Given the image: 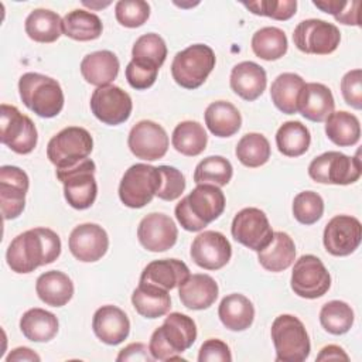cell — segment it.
<instances>
[{
	"label": "cell",
	"instance_id": "cell-1",
	"mask_svg": "<svg viewBox=\"0 0 362 362\" xmlns=\"http://www.w3.org/2000/svg\"><path fill=\"white\" fill-rule=\"evenodd\" d=\"M61 255V239L48 228H34L17 235L7 247L6 260L16 273H31Z\"/></svg>",
	"mask_w": 362,
	"mask_h": 362
},
{
	"label": "cell",
	"instance_id": "cell-2",
	"mask_svg": "<svg viewBox=\"0 0 362 362\" xmlns=\"http://www.w3.org/2000/svg\"><path fill=\"white\" fill-rule=\"evenodd\" d=\"M225 195L214 184L197 187L175 205V218L188 232H199L218 219L225 209Z\"/></svg>",
	"mask_w": 362,
	"mask_h": 362
},
{
	"label": "cell",
	"instance_id": "cell-3",
	"mask_svg": "<svg viewBox=\"0 0 362 362\" xmlns=\"http://www.w3.org/2000/svg\"><path fill=\"white\" fill-rule=\"evenodd\" d=\"M195 339L197 325L194 320L181 313H171L163 325L151 334L148 349L156 361H185L180 355L191 348Z\"/></svg>",
	"mask_w": 362,
	"mask_h": 362
},
{
	"label": "cell",
	"instance_id": "cell-4",
	"mask_svg": "<svg viewBox=\"0 0 362 362\" xmlns=\"http://www.w3.org/2000/svg\"><path fill=\"white\" fill-rule=\"evenodd\" d=\"M18 92L23 103L40 117H55L64 107L61 85L47 75L23 74L18 81Z\"/></svg>",
	"mask_w": 362,
	"mask_h": 362
},
{
	"label": "cell",
	"instance_id": "cell-5",
	"mask_svg": "<svg viewBox=\"0 0 362 362\" xmlns=\"http://www.w3.org/2000/svg\"><path fill=\"white\" fill-rule=\"evenodd\" d=\"M272 339L277 362H303L311 351L310 338L304 324L291 314L276 317L272 324Z\"/></svg>",
	"mask_w": 362,
	"mask_h": 362
},
{
	"label": "cell",
	"instance_id": "cell-6",
	"mask_svg": "<svg viewBox=\"0 0 362 362\" xmlns=\"http://www.w3.org/2000/svg\"><path fill=\"white\" fill-rule=\"evenodd\" d=\"M215 54L205 44H194L175 54L171 64L173 79L185 89L199 88L215 68Z\"/></svg>",
	"mask_w": 362,
	"mask_h": 362
},
{
	"label": "cell",
	"instance_id": "cell-7",
	"mask_svg": "<svg viewBox=\"0 0 362 362\" xmlns=\"http://www.w3.org/2000/svg\"><path fill=\"white\" fill-rule=\"evenodd\" d=\"M160 185L161 173L158 167L137 163L124 171L119 184V198L129 208H143L151 202Z\"/></svg>",
	"mask_w": 362,
	"mask_h": 362
},
{
	"label": "cell",
	"instance_id": "cell-8",
	"mask_svg": "<svg viewBox=\"0 0 362 362\" xmlns=\"http://www.w3.org/2000/svg\"><path fill=\"white\" fill-rule=\"evenodd\" d=\"M93 148L90 133L78 126H69L58 132L47 146V157L57 167L69 168L88 158Z\"/></svg>",
	"mask_w": 362,
	"mask_h": 362
},
{
	"label": "cell",
	"instance_id": "cell-9",
	"mask_svg": "<svg viewBox=\"0 0 362 362\" xmlns=\"http://www.w3.org/2000/svg\"><path fill=\"white\" fill-rule=\"evenodd\" d=\"M96 165L90 158H85L74 167L57 170V178L64 184V197L75 209H88L98 195L95 180Z\"/></svg>",
	"mask_w": 362,
	"mask_h": 362
},
{
	"label": "cell",
	"instance_id": "cell-10",
	"mask_svg": "<svg viewBox=\"0 0 362 362\" xmlns=\"http://www.w3.org/2000/svg\"><path fill=\"white\" fill-rule=\"evenodd\" d=\"M361 160L339 151H327L315 157L308 165V175L320 184L349 185L361 178Z\"/></svg>",
	"mask_w": 362,
	"mask_h": 362
},
{
	"label": "cell",
	"instance_id": "cell-11",
	"mask_svg": "<svg viewBox=\"0 0 362 362\" xmlns=\"http://www.w3.org/2000/svg\"><path fill=\"white\" fill-rule=\"evenodd\" d=\"M37 129L33 120L16 106H0V140L17 154H28L37 146Z\"/></svg>",
	"mask_w": 362,
	"mask_h": 362
},
{
	"label": "cell",
	"instance_id": "cell-12",
	"mask_svg": "<svg viewBox=\"0 0 362 362\" xmlns=\"http://www.w3.org/2000/svg\"><path fill=\"white\" fill-rule=\"evenodd\" d=\"M293 41L301 52L328 55L338 48L341 33L332 23L320 18H308L297 24L293 33Z\"/></svg>",
	"mask_w": 362,
	"mask_h": 362
},
{
	"label": "cell",
	"instance_id": "cell-13",
	"mask_svg": "<svg viewBox=\"0 0 362 362\" xmlns=\"http://www.w3.org/2000/svg\"><path fill=\"white\" fill-rule=\"evenodd\" d=\"M290 286L298 297L314 300L322 297L329 290L331 276L317 256L303 255L294 263Z\"/></svg>",
	"mask_w": 362,
	"mask_h": 362
},
{
	"label": "cell",
	"instance_id": "cell-14",
	"mask_svg": "<svg viewBox=\"0 0 362 362\" xmlns=\"http://www.w3.org/2000/svg\"><path fill=\"white\" fill-rule=\"evenodd\" d=\"M230 233L240 245L260 252L273 239V229L269 223L266 214L259 208H243L239 211L230 226Z\"/></svg>",
	"mask_w": 362,
	"mask_h": 362
},
{
	"label": "cell",
	"instance_id": "cell-15",
	"mask_svg": "<svg viewBox=\"0 0 362 362\" xmlns=\"http://www.w3.org/2000/svg\"><path fill=\"white\" fill-rule=\"evenodd\" d=\"M89 103L95 117L109 126L124 123L130 117L133 109L130 95L115 85L96 88Z\"/></svg>",
	"mask_w": 362,
	"mask_h": 362
},
{
	"label": "cell",
	"instance_id": "cell-16",
	"mask_svg": "<svg viewBox=\"0 0 362 362\" xmlns=\"http://www.w3.org/2000/svg\"><path fill=\"white\" fill-rule=\"evenodd\" d=\"M362 239V225L351 215H337L328 221L322 242L325 250L332 256H348L354 253Z\"/></svg>",
	"mask_w": 362,
	"mask_h": 362
},
{
	"label": "cell",
	"instance_id": "cell-17",
	"mask_svg": "<svg viewBox=\"0 0 362 362\" xmlns=\"http://www.w3.org/2000/svg\"><path fill=\"white\" fill-rule=\"evenodd\" d=\"M130 151L141 160L154 161L163 158L168 150V136L163 126L153 120L136 123L127 137Z\"/></svg>",
	"mask_w": 362,
	"mask_h": 362
},
{
	"label": "cell",
	"instance_id": "cell-18",
	"mask_svg": "<svg viewBox=\"0 0 362 362\" xmlns=\"http://www.w3.org/2000/svg\"><path fill=\"white\" fill-rule=\"evenodd\" d=\"M28 175L16 165L0 168V206L4 221L18 218L25 206L28 191Z\"/></svg>",
	"mask_w": 362,
	"mask_h": 362
},
{
	"label": "cell",
	"instance_id": "cell-19",
	"mask_svg": "<svg viewBox=\"0 0 362 362\" xmlns=\"http://www.w3.org/2000/svg\"><path fill=\"white\" fill-rule=\"evenodd\" d=\"M189 255L197 266L205 270H219L230 260L232 246L223 233L204 230L192 240Z\"/></svg>",
	"mask_w": 362,
	"mask_h": 362
},
{
	"label": "cell",
	"instance_id": "cell-20",
	"mask_svg": "<svg viewBox=\"0 0 362 362\" xmlns=\"http://www.w3.org/2000/svg\"><path fill=\"white\" fill-rule=\"evenodd\" d=\"M137 238L144 249L150 252H165L175 245L178 230L168 215L153 212L140 221Z\"/></svg>",
	"mask_w": 362,
	"mask_h": 362
},
{
	"label": "cell",
	"instance_id": "cell-21",
	"mask_svg": "<svg viewBox=\"0 0 362 362\" xmlns=\"http://www.w3.org/2000/svg\"><path fill=\"white\" fill-rule=\"evenodd\" d=\"M69 250L75 259L85 263L98 262L109 247L106 230L98 223H82L74 228L69 235Z\"/></svg>",
	"mask_w": 362,
	"mask_h": 362
},
{
	"label": "cell",
	"instance_id": "cell-22",
	"mask_svg": "<svg viewBox=\"0 0 362 362\" xmlns=\"http://www.w3.org/2000/svg\"><path fill=\"white\" fill-rule=\"evenodd\" d=\"M92 329L103 344L119 345L129 337L130 321L119 307L102 305L93 314Z\"/></svg>",
	"mask_w": 362,
	"mask_h": 362
},
{
	"label": "cell",
	"instance_id": "cell-23",
	"mask_svg": "<svg viewBox=\"0 0 362 362\" xmlns=\"http://www.w3.org/2000/svg\"><path fill=\"white\" fill-rule=\"evenodd\" d=\"M232 90L247 102L256 100L266 89L267 76L263 66L253 61L236 64L230 72Z\"/></svg>",
	"mask_w": 362,
	"mask_h": 362
},
{
	"label": "cell",
	"instance_id": "cell-24",
	"mask_svg": "<svg viewBox=\"0 0 362 362\" xmlns=\"http://www.w3.org/2000/svg\"><path fill=\"white\" fill-rule=\"evenodd\" d=\"M189 276V269L182 260L160 259L150 262L143 269L140 281L157 286L164 290H173L181 286Z\"/></svg>",
	"mask_w": 362,
	"mask_h": 362
},
{
	"label": "cell",
	"instance_id": "cell-25",
	"mask_svg": "<svg viewBox=\"0 0 362 362\" xmlns=\"http://www.w3.org/2000/svg\"><path fill=\"white\" fill-rule=\"evenodd\" d=\"M298 112L311 122H324L335 107L332 92L328 86L310 82L305 83L298 98Z\"/></svg>",
	"mask_w": 362,
	"mask_h": 362
},
{
	"label": "cell",
	"instance_id": "cell-26",
	"mask_svg": "<svg viewBox=\"0 0 362 362\" xmlns=\"http://www.w3.org/2000/svg\"><path fill=\"white\" fill-rule=\"evenodd\" d=\"M218 284L209 274H192L181 286L178 296L181 303L189 310H206L218 298Z\"/></svg>",
	"mask_w": 362,
	"mask_h": 362
},
{
	"label": "cell",
	"instance_id": "cell-27",
	"mask_svg": "<svg viewBox=\"0 0 362 362\" xmlns=\"http://www.w3.org/2000/svg\"><path fill=\"white\" fill-rule=\"evenodd\" d=\"M119 59L107 49L95 51L83 57L81 62V74L83 79L98 88L110 85L119 74Z\"/></svg>",
	"mask_w": 362,
	"mask_h": 362
},
{
	"label": "cell",
	"instance_id": "cell-28",
	"mask_svg": "<svg viewBox=\"0 0 362 362\" xmlns=\"http://www.w3.org/2000/svg\"><path fill=\"white\" fill-rule=\"evenodd\" d=\"M35 291L40 300L47 305L62 307L74 296V283L65 273L49 270L38 276Z\"/></svg>",
	"mask_w": 362,
	"mask_h": 362
},
{
	"label": "cell",
	"instance_id": "cell-29",
	"mask_svg": "<svg viewBox=\"0 0 362 362\" xmlns=\"http://www.w3.org/2000/svg\"><path fill=\"white\" fill-rule=\"evenodd\" d=\"M218 315L225 328L230 331H245L255 320V307L243 294H229L222 298Z\"/></svg>",
	"mask_w": 362,
	"mask_h": 362
},
{
	"label": "cell",
	"instance_id": "cell-30",
	"mask_svg": "<svg viewBox=\"0 0 362 362\" xmlns=\"http://www.w3.org/2000/svg\"><path fill=\"white\" fill-rule=\"evenodd\" d=\"M296 259V245L286 232H274L272 242L260 252L257 260L263 269L279 273L288 269Z\"/></svg>",
	"mask_w": 362,
	"mask_h": 362
},
{
	"label": "cell",
	"instance_id": "cell-31",
	"mask_svg": "<svg viewBox=\"0 0 362 362\" xmlns=\"http://www.w3.org/2000/svg\"><path fill=\"white\" fill-rule=\"evenodd\" d=\"M132 304L140 315L158 318L170 311L171 297L168 290L140 281L132 294Z\"/></svg>",
	"mask_w": 362,
	"mask_h": 362
},
{
	"label": "cell",
	"instance_id": "cell-32",
	"mask_svg": "<svg viewBox=\"0 0 362 362\" xmlns=\"http://www.w3.org/2000/svg\"><path fill=\"white\" fill-rule=\"evenodd\" d=\"M208 130L216 137H230L242 126V116L235 105L226 100H216L208 105L204 113Z\"/></svg>",
	"mask_w": 362,
	"mask_h": 362
},
{
	"label": "cell",
	"instance_id": "cell-33",
	"mask_svg": "<svg viewBox=\"0 0 362 362\" xmlns=\"http://www.w3.org/2000/svg\"><path fill=\"white\" fill-rule=\"evenodd\" d=\"M304 79L293 72L280 74L273 82L270 88V96L274 106L286 113L294 115L298 112V98L304 88Z\"/></svg>",
	"mask_w": 362,
	"mask_h": 362
},
{
	"label": "cell",
	"instance_id": "cell-34",
	"mask_svg": "<svg viewBox=\"0 0 362 362\" xmlns=\"http://www.w3.org/2000/svg\"><path fill=\"white\" fill-rule=\"evenodd\" d=\"M58 318L55 314L42 310L31 308L25 311L20 320L23 335L33 342H48L58 332Z\"/></svg>",
	"mask_w": 362,
	"mask_h": 362
},
{
	"label": "cell",
	"instance_id": "cell-35",
	"mask_svg": "<svg viewBox=\"0 0 362 362\" xmlns=\"http://www.w3.org/2000/svg\"><path fill=\"white\" fill-rule=\"evenodd\" d=\"M27 35L37 42H54L62 34V18L51 10H33L24 24Z\"/></svg>",
	"mask_w": 362,
	"mask_h": 362
},
{
	"label": "cell",
	"instance_id": "cell-36",
	"mask_svg": "<svg viewBox=\"0 0 362 362\" xmlns=\"http://www.w3.org/2000/svg\"><path fill=\"white\" fill-rule=\"evenodd\" d=\"M103 24L100 18L86 10L76 8L62 18V33L75 41H92L100 37Z\"/></svg>",
	"mask_w": 362,
	"mask_h": 362
},
{
	"label": "cell",
	"instance_id": "cell-37",
	"mask_svg": "<svg viewBox=\"0 0 362 362\" xmlns=\"http://www.w3.org/2000/svg\"><path fill=\"white\" fill-rule=\"evenodd\" d=\"M325 134L339 147L354 146L361 137L359 120L355 115L345 110L332 112L325 119Z\"/></svg>",
	"mask_w": 362,
	"mask_h": 362
},
{
	"label": "cell",
	"instance_id": "cell-38",
	"mask_svg": "<svg viewBox=\"0 0 362 362\" xmlns=\"http://www.w3.org/2000/svg\"><path fill=\"white\" fill-rule=\"evenodd\" d=\"M311 143L310 130L298 120L284 122L276 133L279 151L287 157L303 156Z\"/></svg>",
	"mask_w": 362,
	"mask_h": 362
},
{
	"label": "cell",
	"instance_id": "cell-39",
	"mask_svg": "<svg viewBox=\"0 0 362 362\" xmlns=\"http://www.w3.org/2000/svg\"><path fill=\"white\" fill-rule=\"evenodd\" d=\"M171 143L178 153L188 157H195L205 150L208 136L202 124L194 120H185L175 126Z\"/></svg>",
	"mask_w": 362,
	"mask_h": 362
},
{
	"label": "cell",
	"instance_id": "cell-40",
	"mask_svg": "<svg viewBox=\"0 0 362 362\" xmlns=\"http://www.w3.org/2000/svg\"><path fill=\"white\" fill-rule=\"evenodd\" d=\"M287 37L277 27H263L252 37V49L264 61L280 59L287 52Z\"/></svg>",
	"mask_w": 362,
	"mask_h": 362
},
{
	"label": "cell",
	"instance_id": "cell-41",
	"mask_svg": "<svg viewBox=\"0 0 362 362\" xmlns=\"http://www.w3.org/2000/svg\"><path fill=\"white\" fill-rule=\"evenodd\" d=\"M236 158L249 168L266 164L270 158V143L260 133H246L236 144Z\"/></svg>",
	"mask_w": 362,
	"mask_h": 362
},
{
	"label": "cell",
	"instance_id": "cell-42",
	"mask_svg": "<svg viewBox=\"0 0 362 362\" xmlns=\"http://www.w3.org/2000/svg\"><path fill=\"white\" fill-rule=\"evenodd\" d=\"M167 57L165 41L156 33L140 35L132 48V61L160 69Z\"/></svg>",
	"mask_w": 362,
	"mask_h": 362
},
{
	"label": "cell",
	"instance_id": "cell-43",
	"mask_svg": "<svg viewBox=\"0 0 362 362\" xmlns=\"http://www.w3.org/2000/svg\"><path fill=\"white\" fill-rule=\"evenodd\" d=\"M233 175L232 164L222 156H209L198 163L194 171L195 184H214L216 187L226 185Z\"/></svg>",
	"mask_w": 362,
	"mask_h": 362
},
{
	"label": "cell",
	"instance_id": "cell-44",
	"mask_svg": "<svg viewBox=\"0 0 362 362\" xmlns=\"http://www.w3.org/2000/svg\"><path fill=\"white\" fill-rule=\"evenodd\" d=\"M322 328L332 335L346 334L354 324V311L349 304L341 300H332L322 305L320 311Z\"/></svg>",
	"mask_w": 362,
	"mask_h": 362
},
{
	"label": "cell",
	"instance_id": "cell-45",
	"mask_svg": "<svg viewBox=\"0 0 362 362\" xmlns=\"http://www.w3.org/2000/svg\"><path fill=\"white\" fill-rule=\"evenodd\" d=\"M324 214V201L314 191H303L294 197L293 215L303 225H313Z\"/></svg>",
	"mask_w": 362,
	"mask_h": 362
},
{
	"label": "cell",
	"instance_id": "cell-46",
	"mask_svg": "<svg viewBox=\"0 0 362 362\" xmlns=\"http://www.w3.org/2000/svg\"><path fill=\"white\" fill-rule=\"evenodd\" d=\"M115 16L123 27L136 28L148 20L150 6L144 0H120L115 6Z\"/></svg>",
	"mask_w": 362,
	"mask_h": 362
},
{
	"label": "cell",
	"instance_id": "cell-47",
	"mask_svg": "<svg viewBox=\"0 0 362 362\" xmlns=\"http://www.w3.org/2000/svg\"><path fill=\"white\" fill-rule=\"evenodd\" d=\"M243 6L256 16L272 17L279 21H286L296 14V0H260L243 3Z\"/></svg>",
	"mask_w": 362,
	"mask_h": 362
},
{
	"label": "cell",
	"instance_id": "cell-48",
	"mask_svg": "<svg viewBox=\"0 0 362 362\" xmlns=\"http://www.w3.org/2000/svg\"><path fill=\"white\" fill-rule=\"evenodd\" d=\"M161 173V185L156 197L163 201H174L181 197L185 189V178L182 173L171 165H158Z\"/></svg>",
	"mask_w": 362,
	"mask_h": 362
},
{
	"label": "cell",
	"instance_id": "cell-49",
	"mask_svg": "<svg viewBox=\"0 0 362 362\" xmlns=\"http://www.w3.org/2000/svg\"><path fill=\"white\" fill-rule=\"evenodd\" d=\"M124 74H126V79H127L129 85L133 89L144 90L156 82L158 69L153 68V66L139 64V62H134V61H130L126 66Z\"/></svg>",
	"mask_w": 362,
	"mask_h": 362
},
{
	"label": "cell",
	"instance_id": "cell-50",
	"mask_svg": "<svg viewBox=\"0 0 362 362\" xmlns=\"http://www.w3.org/2000/svg\"><path fill=\"white\" fill-rule=\"evenodd\" d=\"M341 92L344 100L354 109L362 107V71L352 69L341 79Z\"/></svg>",
	"mask_w": 362,
	"mask_h": 362
},
{
	"label": "cell",
	"instance_id": "cell-51",
	"mask_svg": "<svg viewBox=\"0 0 362 362\" xmlns=\"http://www.w3.org/2000/svg\"><path fill=\"white\" fill-rule=\"evenodd\" d=\"M198 361L199 362H230L232 361V354L229 346L216 338H211L206 339L201 348H199V354H198Z\"/></svg>",
	"mask_w": 362,
	"mask_h": 362
},
{
	"label": "cell",
	"instance_id": "cell-52",
	"mask_svg": "<svg viewBox=\"0 0 362 362\" xmlns=\"http://www.w3.org/2000/svg\"><path fill=\"white\" fill-rule=\"evenodd\" d=\"M116 361L122 362V361H141V362H151L154 361V358L151 356L150 354V349L141 344V342H133V344H129L127 346H124Z\"/></svg>",
	"mask_w": 362,
	"mask_h": 362
},
{
	"label": "cell",
	"instance_id": "cell-53",
	"mask_svg": "<svg viewBox=\"0 0 362 362\" xmlns=\"http://www.w3.org/2000/svg\"><path fill=\"white\" fill-rule=\"evenodd\" d=\"M359 6H361L359 0L346 1V6L335 17V20L342 24H346V25H359L361 24L359 23Z\"/></svg>",
	"mask_w": 362,
	"mask_h": 362
},
{
	"label": "cell",
	"instance_id": "cell-54",
	"mask_svg": "<svg viewBox=\"0 0 362 362\" xmlns=\"http://www.w3.org/2000/svg\"><path fill=\"white\" fill-rule=\"evenodd\" d=\"M317 361H349V356L341 346L327 345L317 355Z\"/></svg>",
	"mask_w": 362,
	"mask_h": 362
},
{
	"label": "cell",
	"instance_id": "cell-55",
	"mask_svg": "<svg viewBox=\"0 0 362 362\" xmlns=\"http://www.w3.org/2000/svg\"><path fill=\"white\" fill-rule=\"evenodd\" d=\"M7 362H20V361H31V362H40L41 358L40 355H37L33 349L27 348V346H18L16 349H13L7 356H6Z\"/></svg>",
	"mask_w": 362,
	"mask_h": 362
},
{
	"label": "cell",
	"instance_id": "cell-56",
	"mask_svg": "<svg viewBox=\"0 0 362 362\" xmlns=\"http://www.w3.org/2000/svg\"><path fill=\"white\" fill-rule=\"evenodd\" d=\"M313 4L322 10L324 13H328L331 16H334V18L344 10V7L346 6V1H339V0H314Z\"/></svg>",
	"mask_w": 362,
	"mask_h": 362
},
{
	"label": "cell",
	"instance_id": "cell-57",
	"mask_svg": "<svg viewBox=\"0 0 362 362\" xmlns=\"http://www.w3.org/2000/svg\"><path fill=\"white\" fill-rule=\"evenodd\" d=\"M82 4L83 6H88V7H90V8H102V7H106V6H109L110 4V1H106V3H103V4H98V3H89V1H82Z\"/></svg>",
	"mask_w": 362,
	"mask_h": 362
}]
</instances>
